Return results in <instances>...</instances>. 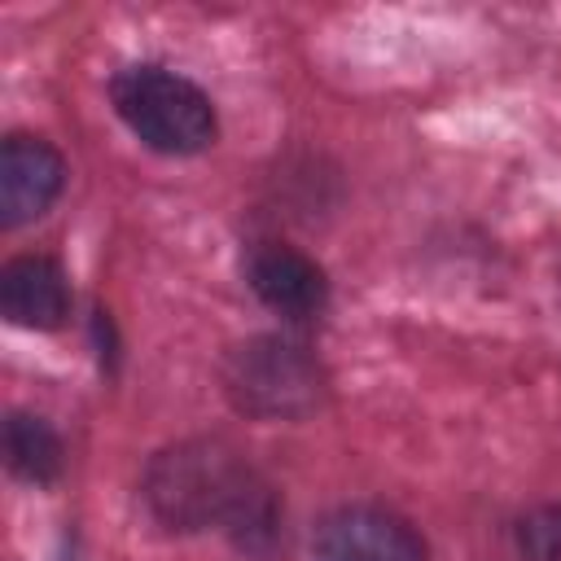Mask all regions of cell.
Masks as SVG:
<instances>
[{
	"instance_id": "obj_1",
	"label": "cell",
	"mask_w": 561,
	"mask_h": 561,
	"mask_svg": "<svg viewBox=\"0 0 561 561\" xmlns=\"http://www.w3.org/2000/svg\"><path fill=\"white\" fill-rule=\"evenodd\" d=\"M145 500L171 530L219 526L241 543L272 530L267 486L224 443H180L145 469Z\"/></svg>"
},
{
	"instance_id": "obj_2",
	"label": "cell",
	"mask_w": 561,
	"mask_h": 561,
	"mask_svg": "<svg viewBox=\"0 0 561 561\" xmlns=\"http://www.w3.org/2000/svg\"><path fill=\"white\" fill-rule=\"evenodd\" d=\"M110 101L118 118L131 127V136L153 153L193 158L215 145L219 118H215L210 96L193 79L167 66H153V61L123 66L110 79Z\"/></svg>"
},
{
	"instance_id": "obj_3",
	"label": "cell",
	"mask_w": 561,
	"mask_h": 561,
	"mask_svg": "<svg viewBox=\"0 0 561 561\" xmlns=\"http://www.w3.org/2000/svg\"><path fill=\"white\" fill-rule=\"evenodd\" d=\"M224 390L245 416L263 421H294L307 416L324 394V373L307 355V346L263 333L228 351L224 359Z\"/></svg>"
},
{
	"instance_id": "obj_4",
	"label": "cell",
	"mask_w": 561,
	"mask_h": 561,
	"mask_svg": "<svg viewBox=\"0 0 561 561\" xmlns=\"http://www.w3.org/2000/svg\"><path fill=\"white\" fill-rule=\"evenodd\" d=\"M316 561H430L421 530L386 504H337L316 522Z\"/></svg>"
},
{
	"instance_id": "obj_5",
	"label": "cell",
	"mask_w": 561,
	"mask_h": 561,
	"mask_svg": "<svg viewBox=\"0 0 561 561\" xmlns=\"http://www.w3.org/2000/svg\"><path fill=\"white\" fill-rule=\"evenodd\" d=\"M66 188V158L31 131L4 136L0 149V224L22 228L39 219Z\"/></svg>"
},
{
	"instance_id": "obj_6",
	"label": "cell",
	"mask_w": 561,
	"mask_h": 561,
	"mask_svg": "<svg viewBox=\"0 0 561 561\" xmlns=\"http://www.w3.org/2000/svg\"><path fill=\"white\" fill-rule=\"evenodd\" d=\"M245 280L259 294L263 307H272L285 320H316L329 302L324 267L285 241H259L245 254Z\"/></svg>"
},
{
	"instance_id": "obj_7",
	"label": "cell",
	"mask_w": 561,
	"mask_h": 561,
	"mask_svg": "<svg viewBox=\"0 0 561 561\" xmlns=\"http://www.w3.org/2000/svg\"><path fill=\"white\" fill-rule=\"evenodd\" d=\"M0 311L18 329H61L70 316V280L48 254H18L0 272Z\"/></svg>"
},
{
	"instance_id": "obj_8",
	"label": "cell",
	"mask_w": 561,
	"mask_h": 561,
	"mask_svg": "<svg viewBox=\"0 0 561 561\" xmlns=\"http://www.w3.org/2000/svg\"><path fill=\"white\" fill-rule=\"evenodd\" d=\"M4 460H9L13 478H22L31 486L57 482L61 465H66L57 430L35 412H9V421H4Z\"/></svg>"
},
{
	"instance_id": "obj_9",
	"label": "cell",
	"mask_w": 561,
	"mask_h": 561,
	"mask_svg": "<svg viewBox=\"0 0 561 561\" xmlns=\"http://www.w3.org/2000/svg\"><path fill=\"white\" fill-rule=\"evenodd\" d=\"M517 557L522 561H561V500L539 504L517 522Z\"/></svg>"
}]
</instances>
